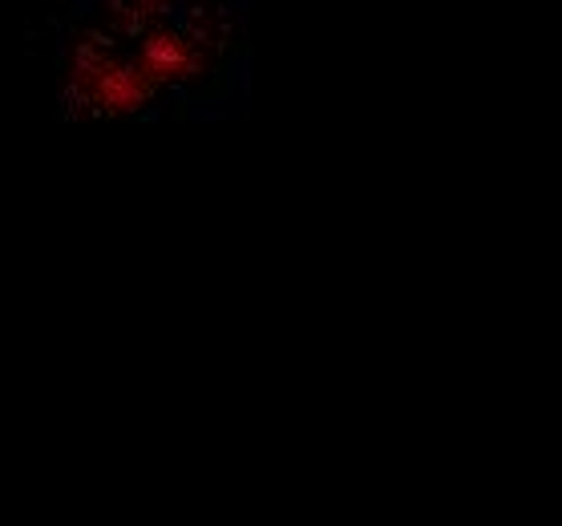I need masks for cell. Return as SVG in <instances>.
Returning a JSON list of instances; mask_svg holds the SVG:
<instances>
[{"label":"cell","instance_id":"6da1fadb","mask_svg":"<svg viewBox=\"0 0 562 526\" xmlns=\"http://www.w3.org/2000/svg\"><path fill=\"white\" fill-rule=\"evenodd\" d=\"M142 74H150V78H175V74H182L187 65H191V53H187V45H182L179 37H167V33H154V37H146V45H142Z\"/></svg>","mask_w":562,"mask_h":526}]
</instances>
